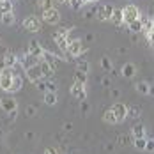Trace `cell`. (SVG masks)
<instances>
[{"mask_svg": "<svg viewBox=\"0 0 154 154\" xmlns=\"http://www.w3.org/2000/svg\"><path fill=\"white\" fill-rule=\"evenodd\" d=\"M133 145H135V149H138V151H145V147H147V138H133Z\"/></svg>", "mask_w": 154, "mask_h": 154, "instance_id": "obj_26", "label": "cell"}, {"mask_svg": "<svg viewBox=\"0 0 154 154\" xmlns=\"http://www.w3.org/2000/svg\"><path fill=\"white\" fill-rule=\"evenodd\" d=\"M27 48H29V50H27V53H30L32 57H35L37 60H41V59H43V55H45V48L41 46L35 39H32Z\"/></svg>", "mask_w": 154, "mask_h": 154, "instance_id": "obj_9", "label": "cell"}, {"mask_svg": "<svg viewBox=\"0 0 154 154\" xmlns=\"http://www.w3.org/2000/svg\"><path fill=\"white\" fill-rule=\"evenodd\" d=\"M121 75L124 78H133L137 75V66L133 64V62H126L122 66V69H121Z\"/></svg>", "mask_w": 154, "mask_h": 154, "instance_id": "obj_15", "label": "cell"}, {"mask_svg": "<svg viewBox=\"0 0 154 154\" xmlns=\"http://www.w3.org/2000/svg\"><path fill=\"white\" fill-rule=\"evenodd\" d=\"M21 85H23V80L20 76V73H14V80H13V89H11V92H18V91L21 89Z\"/></svg>", "mask_w": 154, "mask_h": 154, "instance_id": "obj_24", "label": "cell"}, {"mask_svg": "<svg viewBox=\"0 0 154 154\" xmlns=\"http://www.w3.org/2000/svg\"><path fill=\"white\" fill-rule=\"evenodd\" d=\"M2 2H5V0H0V4H2Z\"/></svg>", "mask_w": 154, "mask_h": 154, "instance_id": "obj_45", "label": "cell"}, {"mask_svg": "<svg viewBox=\"0 0 154 154\" xmlns=\"http://www.w3.org/2000/svg\"><path fill=\"white\" fill-rule=\"evenodd\" d=\"M131 137L133 138H145V126L142 122H137L131 128Z\"/></svg>", "mask_w": 154, "mask_h": 154, "instance_id": "obj_17", "label": "cell"}, {"mask_svg": "<svg viewBox=\"0 0 154 154\" xmlns=\"http://www.w3.org/2000/svg\"><path fill=\"white\" fill-rule=\"evenodd\" d=\"M69 92H71V96H73V97H76V99H80V101H85V97H87L85 83H78V82H75V83L71 85Z\"/></svg>", "mask_w": 154, "mask_h": 154, "instance_id": "obj_8", "label": "cell"}, {"mask_svg": "<svg viewBox=\"0 0 154 154\" xmlns=\"http://www.w3.org/2000/svg\"><path fill=\"white\" fill-rule=\"evenodd\" d=\"M85 2H89V4H96L97 0H85Z\"/></svg>", "mask_w": 154, "mask_h": 154, "instance_id": "obj_43", "label": "cell"}, {"mask_svg": "<svg viewBox=\"0 0 154 154\" xmlns=\"http://www.w3.org/2000/svg\"><path fill=\"white\" fill-rule=\"evenodd\" d=\"M87 110H89V105H87V103H82V112L87 113Z\"/></svg>", "mask_w": 154, "mask_h": 154, "instance_id": "obj_41", "label": "cell"}, {"mask_svg": "<svg viewBox=\"0 0 154 154\" xmlns=\"http://www.w3.org/2000/svg\"><path fill=\"white\" fill-rule=\"evenodd\" d=\"M112 21H113V23H122V11L115 9V13L112 16Z\"/></svg>", "mask_w": 154, "mask_h": 154, "instance_id": "obj_31", "label": "cell"}, {"mask_svg": "<svg viewBox=\"0 0 154 154\" xmlns=\"http://www.w3.org/2000/svg\"><path fill=\"white\" fill-rule=\"evenodd\" d=\"M112 112L115 113V117H117L119 122H124V119L128 117V106H126L124 103H115V105L112 106Z\"/></svg>", "mask_w": 154, "mask_h": 154, "instance_id": "obj_12", "label": "cell"}, {"mask_svg": "<svg viewBox=\"0 0 154 154\" xmlns=\"http://www.w3.org/2000/svg\"><path fill=\"white\" fill-rule=\"evenodd\" d=\"M34 85H35L41 92H46V80H39V82H37V83H34Z\"/></svg>", "mask_w": 154, "mask_h": 154, "instance_id": "obj_35", "label": "cell"}, {"mask_svg": "<svg viewBox=\"0 0 154 154\" xmlns=\"http://www.w3.org/2000/svg\"><path fill=\"white\" fill-rule=\"evenodd\" d=\"M39 67H41V71H43V76L45 80L50 76H53V73H55V66H51L50 62H46L45 59L43 60H39Z\"/></svg>", "mask_w": 154, "mask_h": 154, "instance_id": "obj_14", "label": "cell"}, {"mask_svg": "<svg viewBox=\"0 0 154 154\" xmlns=\"http://www.w3.org/2000/svg\"><path fill=\"white\" fill-rule=\"evenodd\" d=\"M128 27H129V30L133 32V34H140V32H143V20H142V16H140L137 21L129 23Z\"/></svg>", "mask_w": 154, "mask_h": 154, "instance_id": "obj_19", "label": "cell"}, {"mask_svg": "<svg viewBox=\"0 0 154 154\" xmlns=\"http://www.w3.org/2000/svg\"><path fill=\"white\" fill-rule=\"evenodd\" d=\"M145 37H147V41L152 45V43H154V27H152V29H151L149 32H147V34H145Z\"/></svg>", "mask_w": 154, "mask_h": 154, "instance_id": "obj_37", "label": "cell"}, {"mask_svg": "<svg viewBox=\"0 0 154 154\" xmlns=\"http://www.w3.org/2000/svg\"><path fill=\"white\" fill-rule=\"evenodd\" d=\"M21 23H23V27H25L29 32H39L41 30V20H39L37 16H34V14L25 16Z\"/></svg>", "mask_w": 154, "mask_h": 154, "instance_id": "obj_5", "label": "cell"}, {"mask_svg": "<svg viewBox=\"0 0 154 154\" xmlns=\"http://www.w3.org/2000/svg\"><path fill=\"white\" fill-rule=\"evenodd\" d=\"M43 154H59L57 152V149H53V147H48V149H45V152Z\"/></svg>", "mask_w": 154, "mask_h": 154, "instance_id": "obj_40", "label": "cell"}, {"mask_svg": "<svg viewBox=\"0 0 154 154\" xmlns=\"http://www.w3.org/2000/svg\"><path fill=\"white\" fill-rule=\"evenodd\" d=\"M128 143H131V140L128 138V135H122L121 138L117 140V145H128Z\"/></svg>", "mask_w": 154, "mask_h": 154, "instance_id": "obj_36", "label": "cell"}, {"mask_svg": "<svg viewBox=\"0 0 154 154\" xmlns=\"http://www.w3.org/2000/svg\"><path fill=\"white\" fill-rule=\"evenodd\" d=\"M83 4H85V0H73V2H69V5L73 7V9H82L83 7Z\"/></svg>", "mask_w": 154, "mask_h": 154, "instance_id": "obj_33", "label": "cell"}, {"mask_svg": "<svg viewBox=\"0 0 154 154\" xmlns=\"http://www.w3.org/2000/svg\"><path fill=\"white\" fill-rule=\"evenodd\" d=\"M122 23H126V25H129V23H133V21H137L140 18V11L137 5H124L122 9Z\"/></svg>", "mask_w": 154, "mask_h": 154, "instance_id": "obj_3", "label": "cell"}, {"mask_svg": "<svg viewBox=\"0 0 154 154\" xmlns=\"http://www.w3.org/2000/svg\"><path fill=\"white\" fill-rule=\"evenodd\" d=\"M112 60H110V57H101V69H105V71H112Z\"/></svg>", "mask_w": 154, "mask_h": 154, "instance_id": "obj_27", "label": "cell"}, {"mask_svg": "<svg viewBox=\"0 0 154 154\" xmlns=\"http://www.w3.org/2000/svg\"><path fill=\"white\" fill-rule=\"evenodd\" d=\"M37 5H39L43 11H46L50 7H53V0H37Z\"/></svg>", "mask_w": 154, "mask_h": 154, "instance_id": "obj_30", "label": "cell"}, {"mask_svg": "<svg viewBox=\"0 0 154 154\" xmlns=\"http://www.w3.org/2000/svg\"><path fill=\"white\" fill-rule=\"evenodd\" d=\"M73 59H76V57H80V55H83L85 51H87V48L83 46V43L80 41V39H75V41H71L69 43V48L66 50Z\"/></svg>", "mask_w": 154, "mask_h": 154, "instance_id": "obj_7", "label": "cell"}, {"mask_svg": "<svg viewBox=\"0 0 154 154\" xmlns=\"http://www.w3.org/2000/svg\"><path fill=\"white\" fill-rule=\"evenodd\" d=\"M46 92H57V85H55V82L46 80Z\"/></svg>", "mask_w": 154, "mask_h": 154, "instance_id": "obj_34", "label": "cell"}, {"mask_svg": "<svg viewBox=\"0 0 154 154\" xmlns=\"http://www.w3.org/2000/svg\"><path fill=\"white\" fill-rule=\"evenodd\" d=\"M7 13H14L13 11V0H5V2L0 4V16L7 14Z\"/></svg>", "mask_w": 154, "mask_h": 154, "instance_id": "obj_21", "label": "cell"}, {"mask_svg": "<svg viewBox=\"0 0 154 154\" xmlns=\"http://www.w3.org/2000/svg\"><path fill=\"white\" fill-rule=\"evenodd\" d=\"M53 2H59V4H62V2H66V0H53Z\"/></svg>", "mask_w": 154, "mask_h": 154, "instance_id": "obj_44", "label": "cell"}, {"mask_svg": "<svg viewBox=\"0 0 154 154\" xmlns=\"http://www.w3.org/2000/svg\"><path fill=\"white\" fill-rule=\"evenodd\" d=\"M142 20H143V32L147 34L154 27V18H142Z\"/></svg>", "mask_w": 154, "mask_h": 154, "instance_id": "obj_28", "label": "cell"}, {"mask_svg": "<svg viewBox=\"0 0 154 154\" xmlns=\"http://www.w3.org/2000/svg\"><path fill=\"white\" fill-rule=\"evenodd\" d=\"M140 113H142V108L140 106H128V117H131V119H138Z\"/></svg>", "mask_w": 154, "mask_h": 154, "instance_id": "obj_25", "label": "cell"}, {"mask_svg": "<svg viewBox=\"0 0 154 154\" xmlns=\"http://www.w3.org/2000/svg\"><path fill=\"white\" fill-rule=\"evenodd\" d=\"M25 73H27V76H29V80H30L32 83H37L39 80H45V76H43V71H41V67H39V64H35L34 67L27 69Z\"/></svg>", "mask_w": 154, "mask_h": 154, "instance_id": "obj_11", "label": "cell"}, {"mask_svg": "<svg viewBox=\"0 0 154 154\" xmlns=\"http://www.w3.org/2000/svg\"><path fill=\"white\" fill-rule=\"evenodd\" d=\"M149 96H152V97H154V85H151V91H149Z\"/></svg>", "mask_w": 154, "mask_h": 154, "instance_id": "obj_42", "label": "cell"}, {"mask_svg": "<svg viewBox=\"0 0 154 154\" xmlns=\"http://www.w3.org/2000/svg\"><path fill=\"white\" fill-rule=\"evenodd\" d=\"M20 64H21V67L27 71V69L34 67L35 64H39V60H37L35 57H32L30 53H25V55H21V57H20Z\"/></svg>", "mask_w": 154, "mask_h": 154, "instance_id": "obj_13", "label": "cell"}, {"mask_svg": "<svg viewBox=\"0 0 154 154\" xmlns=\"http://www.w3.org/2000/svg\"><path fill=\"white\" fill-rule=\"evenodd\" d=\"M75 82H78V83H85L87 82V73H82V71H75Z\"/></svg>", "mask_w": 154, "mask_h": 154, "instance_id": "obj_29", "label": "cell"}, {"mask_svg": "<svg viewBox=\"0 0 154 154\" xmlns=\"http://www.w3.org/2000/svg\"><path fill=\"white\" fill-rule=\"evenodd\" d=\"M115 13V7L112 4H105L101 7H97V20L99 21H112V16Z\"/></svg>", "mask_w": 154, "mask_h": 154, "instance_id": "obj_6", "label": "cell"}, {"mask_svg": "<svg viewBox=\"0 0 154 154\" xmlns=\"http://www.w3.org/2000/svg\"><path fill=\"white\" fill-rule=\"evenodd\" d=\"M103 121H105L106 124H117V122H119V121H117V117H115V113L112 112V108L106 110V112L103 113Z\"/></svg>", "mask_w": 154, "mask_h": 154, "instance_id": "obj_22", "label": "cell"}, {"mask_svg": "<svg viewBox=\"0 0 154 154\" xmlns=\"http://www.w3.org/2000/svg\"><path fill=\"white\" fill-rule=\"evenodd\" d=\"M41 20H43L45 23H48V25H57V23L60 21V13H59L57 7H50L46 11H43Z\"/></svg>", "mask_w": 154, "mask_h": 154, "instance_id": "obj_4", "label": "cell"}, {"mask_svg": "<svg viewBox=\"0 0 154 154\" xmlns=\"http://www.w3.org/2000/svg\"><path fill=\"white\" fill-rule=\"evenodd\" d=\"M73 29H66V27H62L60 30H57L53 34V41H55V45L60 48V50H67L69 48V43H71V39H69V34H71Z\"/></svg>", "mask_w": 154, "mask_h": 154, "instance_id": "obj_2", "label": "cell"}, {"mask_svg": "<svg viewBox=\"0 0 154 154\" xmlns=\"http://www.w3.org/2000/svg\"><path fill=\"white\" fill-rule=\"evenodd\" d=\"M14 69L13 67H4L0 71V91L4 92H11L13 89V80H14Z\"/></svg>", "mask_w": 154, "mask_h": 154, "instance_id": "obj_1", "label": "cell"}, {"mask_svg": "<svg viewBox=\"0 0 154 154\" xmlns=\"http://www.w3.org/2000/svg\"><path fill=\"white\" fill-rule=\"evenodd\" d=\"M0 106L5 113H14L18 112V101L13 97H7V99H0Z\"/></svg>", "mask_w": 154, "mask_h": 154, "instance_id": "obj_10", "label": "cell"}, {"mask_svg": "<svg viewBox=\"0 0 154 154\" xmlns=\"http://www.w3.org/2000/svg\"><path fill=\"white\" fill-rule=\"evenodd\" d=\"M78 71H82V73H87L89 75V71H91V66H89V62H80L78 64Z\"/></svg>", "mask_w": 154, "mask_h": 154, "instance_id": "obj_32", "label": "cell"}, {"mask_svg": "<svg viewBox=\"0 0 154 154\" xmlns=\"http://www.w3.org/2000/svg\"><path fill=\"white\" fill-rule=\"evenodd\" d=\"M18 60H20V57H16L13 51H7L4 55V67H13L14 69V66L18 64Z\"/></svg>", "mask_w": 154, "mask_h": 154, "instance_id": "obj_16", "label": "cell"}, {"mask_svg": "<svg viewBox=\"0 0 154 154\" xmlns=\"http://www.w3.org/2000/svg\"><path fill=\"white\" fill-rule=\"evenodd\" d=\"M35 113H37V108L35 106H27V115H29V117H32V115H35Z\"/></svg>", "mask_w": 154, "mask_h": 154, "instance_id": "obj_39", "label": "cell"}, {"mask_svg": "<svg viewBox=\"0 0 154 154\" xmlns=\"http://www.w3.org/2000/svg\"><path fill=\"white\" fill-rule=\"evenodd\" d=\"M43 101H45V105H46V106H55V105H57V101H59L57 92H45Z\"/></svg>", "mask_w": 154, "mask_h": 154, "instance_id": "obj_18", "label": "cell"}, {"mask_svg": "<svg viewBox=\"0 0 154 154\" xmlns=\"http://www.w3.org/2000/svg\"><path fill=\"white\" fill-rule=\"evenodd\" d=\"M0 21H2L4 25H7V27L14 25V21H16L14 13H7V14H2V16H0Z\"/></svg>", "mask_w": 154, "mask_h": 154, "instance_id": "obj_23", "label": "cell"}, {"mask_svg": "<svg viewBox=\"0 0 154 154\" xmlns=\"http://www.w3.org/2000/svg\"><path fill=\"white\" fill-rule=\"evenodd\" d=\"M147 152H154V138L152 140H147V147H145Z\"/></svg>", "mask_w": 154, "mask_h": 154, "instance_id": "obj_38", "label": "cell"}, {"mask_svg": "<svg viewBox=\"0 0 154 154\" xmlns=\"http://www.w3.org/2000/svg\"><path fill=\"white\" fill-rule=\"evenodd\" d=\"M135 89H137V92H138V94H145V96H149L151 83H147V82H138V83L135 85Z\"/></svg>", "mask_w": 154, "mask_h": 154, "instance_id": "obj_20", "label": "cell"}, {"mask_svg": "<svg viewBox=\"0 0 154 154\" xmlns=\"http://www.w3.org/2000/svg\"><path fill=\"white\" fill-rule=\"evenodd\" d=\"M152 46H154V43H152Z\"/></svg>", "mask_w": 154, "mask_h": 154, "instance_id": "obj_46", "label": "cell"}]
</instances>
